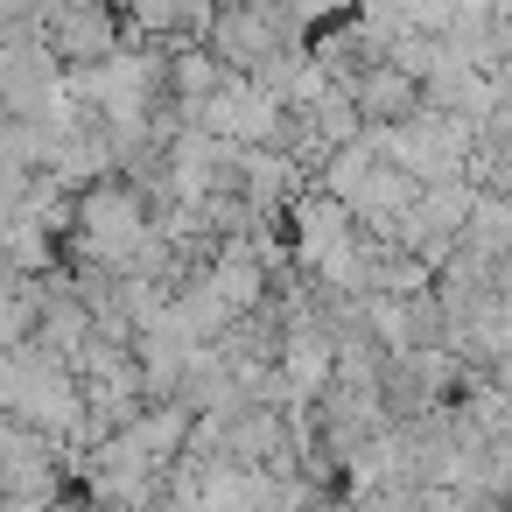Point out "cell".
I'll list each match as a JSON object with an SVG mask.
<instances>
[{
  "label": "cell",
  "mask_w": 512,
  "mask_h": 512,
  "mask_svg": "<svg viewBox=\"0 0 512 512\" xmlns=\"http://www.w3.org/2000/svg\"><path fill=\"white\" fill-rule=\"evenodd\" d=\"M106 8H113V15H120V8H127V0H106Z\"/></svg>",
  "instance_id": "6"
},
{
  "label": "cell",
  "mask_w": 512,
  "mask_h": 512,
  "mask_svg": "<svg viewBox=\"0 0 512 512\" xmlns=\"http://www.w3.org/2000/svg\"><path fill=\"white\" fill-rule=\"evenodd\" d=\"M365 141H372L379 162H393L414 190L456 183V176H463V155L477 148V134H470L456 113H435V106H414L400 127H365Z\"/></svg>",
  "instance_id": "1"
},
{
  "label": "cell",
  "mask_w": 512,
  "mask_h": 512,
  "mask_svg": "<svg viewBox=\"0 0 512 512\" xmlns=\"http://www.w3.org/2000/svg\"><path fill=\"white\" fill-rule=\"evenodd\" d=\"M456 253H470V260H484V267H498V260L512 253V197L477 190V197H470V218H463V232H456Z\"/></svg>",
  "instance_id": "4"
},
{
  "label": "cell",
  "mask_w": 512,
  "mask_h": 512,
  "mask_svg": "<svg viewBox=\"0 0 512 512\" xmlns=\"http://www.w3.org/2000/svg\"><path fill=\"white\" fill-rule=\"evenodd\" d=\"M491 295H498V309H512V253L491 267Z\"/></svg>",
  "instance_id": "5"
},
{
  "label": "cell",
  "mask_w": 512,
  "mask_h": 512,
  "mask_svg": "<svg viewBox=\"0 0 512 512\" xmlns=\"http://www.w3.org/2000/svg\"><path fill=\"white\" fill-rule=\"evenodd\" d=\"M57 71H99L113 50H120V15L113 8H64L50 29H43Z\"/></svg>",
  "instance_id": "2"
},
{
  "label": "cell",
  "mask_w": 512,
  "mask_h": 512,
  "mask_svg": "<svg viewBox=\"0 0 512 512\" xmlns=\"http://www.w3.org/2000/svg\"><path fill=\"white\" fill-rule=\"evenodd\" d=\"M351 106H358L365 127H400V120L421 106V85H414L407 71H393V64H372V71L351 85Z\"/></svg>",
  "instance_id": "3"
}]
</instances>
